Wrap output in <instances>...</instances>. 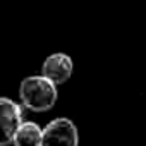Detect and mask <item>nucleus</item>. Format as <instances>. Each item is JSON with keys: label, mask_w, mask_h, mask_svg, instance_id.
<instances>
[{"label": "nucleus", "mask_w": 146, "mask_h": 146, "mask_svg": "<svg viewBox=\"0 0 146 146\" xmlns=\"http://www.w3.org/2000/svg\"><path fill=\"white\" fill-rule=\"evenodd\" d=\"M19 98L24 108L29 112H48L53 108L58 98L57 84L48 81L45 76H28L19 84Z\"/></svg>", "instance_id": "obj_1"}, {"label": "nucleus", "mask_w": 146, "mask_h": 146, "mask_svg": "<svg viewBox=\"0 0 146 146\" xmlns=\"http://www.w3.org/2000/svg\"><path fill=\"white\" fill-rule=\"evenodd\" d=\"M72 70H74V62L64 52L48 55L45 58V62L41 64V76H45L48 81H52L57 86L64 84L70 79Z\"/></svg>", "instance_id": "obj_4"}, {"label": "nucleus", "mask_w": 146, "mask_h": 146, "mask_svg": "<svg viewBox=\"0 0 146 146\" xmlns=\"http://www.w3.org/2000/svg\"><path fill=\"white\" fill-rule=\"evenodd\" d=\"M79 132L76 124L67 117H57L43 127L41 146H78Z\"/></svg>", "instance_id": "obj_2"}, {"label": "nucleus", "mask_w": 146, "mask_h": 146, "mask_svg": "<svg viewBox=\"0 0 146 146\" xmlns=\"http://www.w3.org/2000/svg\"><path fill=\"white\" fill-rule=\"evenodd\" d=\"M41 139L43 129L33 120H24V124L14 137V146H41Z\"/></svg>", "instance_id": "obj_5"}, {"label": "nucleus", "mask_w": 146, "mask_h": 146, "mask_svg": "<svg viewBox=\"0 0 146 146\" xmlns=\"http://www.w3.org/2000/svg\"><path fill=\"white\" fill-rule=\"evenodd\" d=\"M0 124H2V134H4L2 146L14 143L16 134L19 132L21 125L24 124L21 105H17L14 100L7 96L0 98Z\"/></svg>", "instance_id": "obj_3"}]
</instances>
